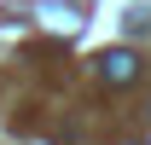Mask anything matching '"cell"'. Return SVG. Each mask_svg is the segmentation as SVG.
Segmentation results:
<instances>
[{
	"label": "cell",
	"instance_id": "7a4b0ae2",
	"mask_svg": "<svg viewBox=\"0 0 151 145\" xmlns=\"http://www.w3.org/2000/svg\"><path fill=\"white\" fill-rule=\"evenodd\" d=\"M128 145H134V139H128Z\"/></svg>",
	"mask_w": 151,
	"mask_h": 145
},
{
	"label": "cell",
	"instance_id": "6da1fadb",
	"mask_svg": "<svg viewBox=\"0 0 151 145\" xmlns=\"http://www.w3.org/2000/svg\"><path fill=\"white\" fill-rule=\"evenodd\" d=\"M99 75H105L111 87H128L134 75H139V52H134V47H105V52H99Z\"/></svg>",
	"mask_w": 151,
	"mask_h": 145
}]
</instances>
